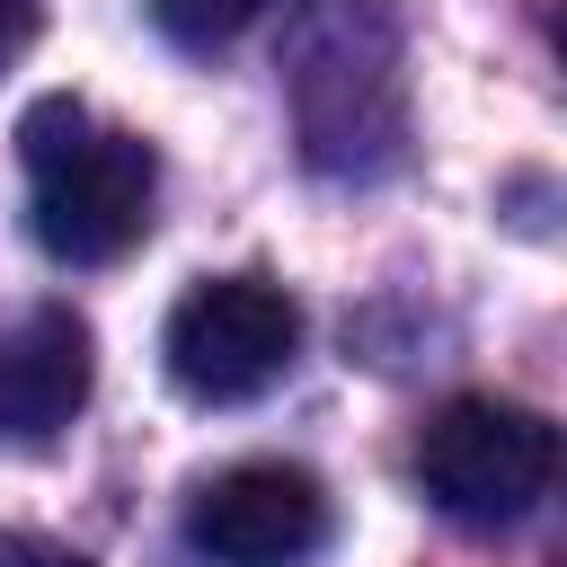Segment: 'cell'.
<instances>
[{"label": "cell", "mask_w": 567, "mask_h": 567, "mask_svg": "<svg viewBox=\"0 0 567 567\" xmlns=\"http://www.w3.org/2000/svg\"><path fill=\"white\" fill-rule=\"evenodd\" d=\"M18 159H27V221L44 257L115 266L151 230V195H159L151 142L124 124H97L80 97H35L18 115Z\"/></svg>", "instance_id": "6da1fadb"}, {"label": "cell", "mask_w": 567, "mask_h": 567, "mask_svg": "<svg viewBox=\"0 0 567 567\" xmlns=\"http://www.w3.org/2000/svg\"><path fill=\"white\" fill-rule=\"evenodd\" d=\"M558 478V425L523 399H452L416 434V487L470 532L523 523Z\"/></svg>", "instance_id": "7a4b0ae2"}, {"label": "cell", "mask_w": 567, "mask_h": 567, "mask_svg": "<svg viewBox=\"0 0 567 567\" xmlns=\"http://www.w3.org/2000/svg\"><path fill=\"white\" fill-rule=\"evenodd\" d=\"M168 381L204 408H239L257 390H275L301 354V301L275 275H204L177 292L168 328H159Z\"/></svg>", "instance_id": "3957f363"}, {"label": "cell", "mask_w": 567, "mask_h": 567, "mask_svg": "<svg viewBox=\"0 0 567 567\" xmlns=\"http://www.w3.org/2000/svg\"><path fill=\"white\" fill-rule=\"evenodd\" d=\"M186 540L213 567H301L328 549V487L301 461H230L186 496Z\"/></svg>", "instance_id": "277c9868"}, {"label": "cell", "mask_w": 567, "mask_h": 567, "mask_svg": "<svg viewBox=\"0 0 567 567\" xmlns=\"http://www.w3.org/2000/svg\"><path fill=\"white\" fill-rule=\"evenodd\" d=\"M89 381H97V337H89V319L62 310V301L27 310V319L0 337V443L44 452V443L89 408Z\"/></svg>", "instance_id": "5b68a950"}, {"label": "cell", "mask_w": 567, "mask_h": 567, "mask_svg": "<svg viewBox=\"0 0 567 567\" xmlns=\"http://www.w3.org/2000/svg\"><path fill=\"white\" fill-rule=\"evenodd\" d=\"M284 0H151V18L177 35V44H230L248 35L257 18H275Z\"/></svg>", "instance_id": "8992f818"}, {"label": "cell", "mask_w": 567, "mask_h": 567, "mask_svg": "<svg viewBox=\"0 0 567 567\" xmlns=\"http://www.w3.org/2000/svg\"><path fill=\"white\" fill-rule=\"evenodd\" d=\"M0 567H89V558L62 540H35V532H0Z\"/></svg>", "instance_id": "52a82bcc"}, {"label": "cell", "mask_w": 567, "mask_h": 567, "mask_svg": "<svg viewBox=\"0 0 567 567\" xmlns=\"http://www.w3.org/2000/svg\"><path fill=\"white\" fill-rule=\"evenodd\" d=\"M35 27H44V0H0V71L35 44Z\"/></svg>", "instance_id": "ba28073f"}]
</instances>
